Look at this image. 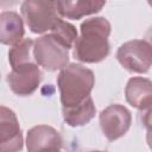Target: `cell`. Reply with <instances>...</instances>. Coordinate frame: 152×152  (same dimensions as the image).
I'll return each mask as SVG.
<instances>
[{
    "mask_svg": "<svg viewBox=\"0 0 152 152\" xmlns=\"http://www.w3.org/2000/svg\"><path fill=\"white\" fill-rule=\"evenodd\" d=\"M33 57L38 65L48 71L62 70L68 65L69 52L51 34H45L34 40Z\"/></svg>",
    "mask_w": 152,
    "mask_h": 152,
    "instance_id": "obj_4",
    "label": "cell"
},
{
    "mask_svg": "<svg viewBox=\"0 0 152 152\" xmlns=\"http://www.w3.org/2000/svg\"><path fill=\"white\" fill-rule=\"evenodd\" d=\"M62 142L59 132L48 125L32 127L26 137L28 152H61Z\"/></svg>",
    "mask_w": 152,
    "mask_h": 152,
    "instance_id": "obj_9",
    "label": "cell"
},
{
    "mask_svg": "<svg viewBox=\"0 0 152 152\" xmlns=\"http://www.w3.org/2000/svg\"><path fill=\"white\" fill-rule=\"evenodd\" d=\"M21 14L26 25L33 33H44L51 31L55 24L61 19L57 1L27 0L21 5Z\"/></svg>",
    "mask_w": 152,
    "mask_h": 152,
    "instance_id": "obj_3",
    "label": "cell"
},
{
    "mask_svg": "<svg viewBox=\"0 0 152 152\" xmlns=\"http://www.w3.org/2000/svg\"><path fill=\"white\" fill-rule=\"evenodd\" d=\"M110 24L103 17H95L81 24V36L74 45V57L84 63H99L109 53Z\"/></svg>",
    "mask_w": 152,
    "mask_h": 152,
    "instance_id": "obj_1",
    "label": "cell"
},
{
    "mask_svg": "<svg viewBox=\"0 0 152 152\" xmlns=\"http://www.w3.org/2000/svg\"><path fill=\"white\" fill-rule=\"evenodd\" d=\"M40 80L42 72L36 62L14 68L7 75V83L11 90L19 96H27L34 93Z\"/></svg>",
    "mask_w": 152,
    "mask_h": 152,
    "instance_id": "obj_7",
    "label": "cell"
},
{
    "mask_svg": "<svg viewBox=\"0 0 152 152\" xmlns=\"http://www.w3.org/2000/svg\"><path fill=\"white\" fill-rule=\"evenodd\" d=\"M24 24L18 13L5 11L0 14V40L5 45L14 46L23 40Z\"/></svg>",
    "mask_w": 152,
    "mask_h": 152,
    "instance_id": "obj_11",
    "label": "cell"
},
{
    "mask_svg": "<svg viewBox=\"0 0 152 152\" xmlns=\"http://www.w3.org/2000/svg\"><path fill=\"white\" fill-rule=\"evenodd\" d=\"M64 121L71 127H78L87 125L96 113L95 104L93 102L91 96L86 99L82 103L68 108H62Z\"/></svg>",
    "mask_w": 152,
    "mask_h": 152,
    "instance_id": "obj_13",
    "label": "cell"
},
{
    "mask_svg": "<svg viewBox=\"0 0 152 152\" xmlns=\"http://www.w3.org/2000/svg\"><path fill=\"white\" fill-rule=\"evenodd\" d=\"M106 2L103 1H57L58 13L59 15L68 18V19H81L84 15L97 13L102 10Z\"/></svg>",
    "mask_w": 152,
    "mask_h": 152,
    "instance_id": "obj_12",
    "label": "cell"
},
{
    "mask_svg": "<svg viewBox=\"0 0 152 152\" xmlns=\"http://www.w3.org/2000/svg\"><path fill=\"white\" fill-rule=\"evenodd\" d=\"M148 5H150V6H152V1H148Z\"/></svg>",
    "mask_w": 152,
    "mask_h": 152,
    "instance_id": "obj_20",
    "label": "cell"
},
{
    "mask_svg": "<svg viewBox=\"0 0 152 152\" xmlns=\"http://www.w3.org/2000/svg\"><path fill=\"white\" fill-rule=\"evenodd\" d=\"M94 83L95 77L91 70L76 63L68 64L61 70L57 78L62 108L82 103L90 96Z\"/></svg>",
    "mask_w": 152,
    "mask_h": 152,
    "instance_id": "obj_2",
    "label": "cell"
},
{
    "mask_svg": "<svg viewBox=\"0 0 152 152\" xmlns=\"http://www.w3.org/2000/svg\"><path fill=\"white\" fill-rule=\"evenodd\" d=\"M127 102L140 110L152 106V81L144 77H133L127 82L125 88Z\"/></svg>",
    "mask_w": 152,
    "mask_h": 152,
    "instance_id": "obj_10",
    "label": "cell"
},
{
    "mask_svg": "<svg viewBox=\"0 0 152 152\" xmlns=\"http://www.w3.org/2000/svg\"><path fill=\"white\" fill-rule=\"evenodd\" d=\"M116 58L129 72L145 74L152 65V46L142 39L129 40L119 48Z\"/></svg>",
    "mask_w": 152,
    "mask_h": 152,
    "instance_id": "obj_5",
    "label": "cell"
},
{
    "mask_svg": "<svg viewBox=\"0 0 152 152\" xmlns=\"http://www.w3.org/2000/svg\"><path fill=\"white\" fill-rule=\"evenodd\" d=\"M139 121L142 125V127H145L146 129L152 128V106L145 110L139 112Z\"/></svg>",
    "mask_w": 152,
    "mask_h": 152,
    "instance_id": "obj_16",
    "label": "cell"
},
{
    "mask_svg": "<svg viewBox=\"0 0 152 152\" xmlns=\"http://www.w3.org/2000/svg\"><path fill=\"white\" fill-rule=\"evenodd\" d=\"M132 116L129 110L118 103L110 104L100 113V126L103 135L114 141L127 133L131 127Z\"/></svg>",
    "mask_w": 152,
    "mask_h": 152,
    "instance_id": "obj_6",
    "label": "cell"
},
{
    "mask_svg": "<svg viewBox=\"0 0 152 152\" xmlns=\"http://www.w3.org/2000/svg\"><path fill=\"white\" fill-rule=\"evenodd\" d=\"M146 140H147V145H148V147L152 150V128H151V129H147Z\"/></svg>",
    "mask_w": 152,
    "mask_h": 152,
    "instance_id": "obj_17",
    "label": "cell"
},
{
    "mask_svg": "<svg viewBox=\"0 0 152 152\" xmlns=\"http://www.w3.org/2000/svg\"><path fill=\"white\" fill-rule=\"evenodd\" d=\"M86 152H107V151H95V150H91V151H86Z\"/></svg>",
    "mask_w": 152,
    "mask_h": 152,
    "instance_id": "obj_19",
    "label": "cell"
},
{
    "mask_svg": "<svg viewBox=\"0 0 152 152\" xmlns=\"http://www.w3.org/2000/svg\"><path fill=\"white\" fill-rule=\"evenodd\" d=\"M50 34L55 39H57L63 46H65L68 50L75 45V43L78 38L75 26H72L71 24H69V23H66L62 19H59L55 24Z\"/></svg>",
    "mask_w": 152,
    "mask_h": 152,
    "instance_id": "obj_15",
    "label": "cell"
},
{
    "mask_svg": "<svg viewBox=\"0 0 152 152\" xmlns=\"http://www.w3.org/2000/svg\"><path fill=\"white\" fill-rule=\"evenodd\" d=\"M145 38H146V42L152 46V26L148 28V31L146 32V36H145Z\"/></svg>",
    "mask_w": 152,
    "mask_h": 152,
    "instance_id": "obj_18",
    "label": "cell"
},
{
    "mask_svg": "<svg viewBox=\"0 0 152 152\" xmlns=\"http://www.w3.org/2000/svg\"><path fill=\"white\" fill-rule=\"evenodd\" d=\"M33 40L26 38L11 48L8 52V61L12 69L36 62L33 57Z\"/></svg>",
    "mask_w": 152,
    "mask_h": 152,
    "instance_id": "obj_14",
    "label": "cell"
},
{
    "mask_svg": "<svg viewBox=\"0 0 152 152\" xmlns=\"http://www.w3.org/2000/svg\"><path fill=\"white\" fill-rule=\"evenodd\" d=\"M23 148V134L18 119L13 110L1 106L0 108V151L19 152Z\"/></svg>",
    "mask_w": 152,
    "mask_h": 152,
    "instance_id": "obj_8",
    "label": "cell"
}]
</instances>
